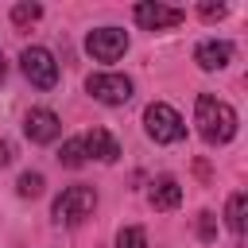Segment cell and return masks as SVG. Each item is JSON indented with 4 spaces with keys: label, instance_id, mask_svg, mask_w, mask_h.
I'll return each mask as SVG.
<instances>
[{
    "label": "cell",
    "instance_id": "obj_1",
    "mask_svg": "<svg viewBox=\"0 0 248 248\" xmlns=\"http://www.w3.org/2000/svg\"><path fill=\"white\" fill-rule=\"evenodd\" d=\"M194 120H198V132H202L209 143H229V140L236 136V112H232L225 101L209 97V93L198 97V105H194Z\"/></svg>",
    "mask_w": 248,
    "mask_h": 248
},
{
    "label": "cell",
    "instance_id": "obj_2",
    "mask_svg": "<svg viewBox=\"0 0 248 248\" xmlns=\"http://www.w3.org/2000/svg\"><path fill=\"white\" fill-rule=\"evenodd\" d=\"M143 124H147V136H151L155 143H174V140H182V136H186L182 116H178L170 105H163V101H151V105H147Z\"/></svg>",
    "mask_w": 248,
    "mask_h": 248
},
{
    "label": "cell",
    "instance_id": "obj_3",
    "mask_svg": "<svg viewBox=\"0 0 248 248\" xmlns=\"http://www.w3.org/2000/svg\"><path fill=\"white\" fill-rule=\"evenodd\" d=\"M93 205H97V194H93L89 186H66V190L58 194V202H54V221H62V225H81V221L93 213Z\"/></svg>",
    "mask_w": 248,
    "mask_h": 248
},
{
    "label": "cell",
    "instance_id": "obj_4",
    "mask_svg": "<svg viewBox=\"0 0 248 248\" xmlns=\"http://www.w3.org/2000/svg\"><path fill=\"white\" fill-rule=\"evenodd\" d=\"M19 62H23V74H27L31 85L50 89V85L58 81V62H54L50 50H43V46H27V50L19 54Z\"/></svg>",
    "mask_w": 248,
    "mask_h": 248
},
{
    "label": "cell",
    "instance_id": "obj_5",
    "mask_svg": "<svg viewBox=\"0 0 248 248\" xmlns=\"http://www.w3.org/2000/svg\"><path fill=\"white\" fill-rule=\"evenodd\" d=\"M85 50L97 58V62H116L124 50H128V35L120 27H97L85 35Z\"/></svg>",
    "mask_w": 248,
    "mask_h": 248
},
{
    "label": "cell",
    "instance_id": "obj_6",
    "mask_svg": "<svg viewBox=\"0 0 248 248\" xmlns=\"http://www.w3.org/2000/svg\"><path fill=\"white\" fill-rule=\"evenodd\" d=\"M85 89H89V97L101 101V105H124V101L132 97V81H128L124 74H93V78L85 81Z\"/></svg>",
    "mask_w": 248,
    "mask_h": 248
},
{
    "label": "cell",
    "instance_id": "obj_7",
    "mask_svg": "<svg viewBox=\"0 0 248 248\" xmlns=\"http://www.w3.org/2000/svg\"><path fill=\"white\" fill-rule=\"evenodd\" d=\"M186 19L182 8H167V4H136V23L147 31H163V27H178Z\"/></svg>",
    "mask_w": 248,
    "mask_h": 248
},
{
    "label": "cell",
    "instance_id": "obj_8",
    "mask_svg": "<svg viewBox=\"0 0 248 248\" xmlns=\"http://www.w3.org/2000/svg\"><path fill=\"white\" fill-rule=\"evenodd\" d=\"M23 132H27L31 143H50V140H58L62 120H58L50 108H31V112L23 116Z\"/></svg>",
    "mask_w": 248,
    "mask_h": 248
},
{
    "label": "cell",
    "instance_id": "obj_9",
    "mask_svg": "<svg viewBox=\"0 0 248 248\" xmlns=\"http://www.w3.org/2000/svg\"><path fill=\"white\" fill-rule=\"evenodd\" d=\"M85 155H97L101 163H116L120 159V143L112 140V132L108 128H93V132H85Z\"/></svg>",
    "mask_w": 248,
    "mask_h": 248
},
{
    "label": "cell",
    "instance_id": "obj_10",
    "mask_svg": "<svg viewBox=\"0 0 248 248\" xmlns=\"http://www.w3.org/2000/svg\"><path fill=\"white\" fill-rule=\"evenodd\" d=\"M194 62H198L202 70H221V66L232 62V43H217V39H209V43H202V46L194 50Z\"/></svg>",
    "mask_w": 248,
    "mask_h": 248
},
{
    "label": "cell",
    "instance_id": "obj_11",
    "mask_svg": "<svg viewBox=\"0 0 248 248\" xmlns=\"http://www.w3.org/2000/svg\"><path fill=\"white\" fill-rule=\"evenodd\" d=\"M178 202H182V186L170 174H163V178L151 182V205L155 209H178Z\"/></svg>",
    "mask_w": 248,
    "mask_h": 248
},
{
    "label": "cell",
    "instance_id": "obj_12",
    "mask_svg": "<svg viewBox=\"0 0 248 248\" xmlns=\"http://www.w3.org/2000/svg\"><path fill=\"white\" fill-rule=\"evenodd\" d=\"M225 221H229V229H232L236 236L244 232V225H248V194H244V190L229 198V205H225Z\"/></svg>",
    "mask_w": 248,
    "mask_h": 248
},
{
    "label": "cell",
    "instance_id": "obj_13",
    "mask_svg": "<svg viewBox=\"0 0 248 248\" xmlns=\"http://www.w3.org/2000/svg\"><path fill=\"white\" fill-rule=\"evenodd\" d=\"M85 159H89V155H85V143H81V140H66V143H62V151H58V163H62V167H70V170L85 167Z\"/></svg>",
    "mask_w": 248,
    "mask_h": 248
},
{
    "label": "cell",
    "instance_id": "obj_14",
    "mask_svg": "<svg viewBox=\"0 0 248 248\" xmlns=\"http://www.w3.org/2000/svg\"><path fill=\"white\" fill-rule=\"evenodd\" d=\"M116 248H147V232L140 225H128L116 232Z\"/></svg>",
    "mask_w": 248,
    "mask_h": 248
},
{
    "label": "cell",
    "instance_id": "obj_15",
    "mask_svg": "<svg viewBox=\"0 0 248 248\" xmlns=\"http://www.w3.org/2000/svg\"><path fill=\"white\" fill-rule=\"evenodd\" d=\"M16 190H19V198H39V194H43V174H39V170H27V174H19Z\"/></svg>",
    "mask_w": 248,
    "mask_h": 248
},
{
    "label": "cell",
    "instance_id": "obj_16",
    "mask_svg": "<svg viewBox=\"0 0 248 248\" xmlns=\"http://www.w3.org/2000/svg\"><path fill=\"white\" fill-rule=\"evenodd\" d=\"M39 16H43L39 4H16V8H12V23H16V27H27V23H35Z\"/></svg>",
    "mask_w": 248,
    "mask_h": 248
},
{
    "label": "cell",
    "instance_id": "obj_17",
    "mask_svg": "<svg viewBox=\"0 0 248 248\" xmlns=\"http://www.w3.org/2000/svg\"><path fill=\"white\" fill-rule=\"evenodd\" d=\"M198 236L202 240H213L217 236V217L213 213H198Z\"/></svg>",
    "mask_w": 248,
    "mask_h": 248
},
{
    "label": "cell",
    "instance_id": "obj_18",
    "mask_svg": "<svg viewBox=\"0 0 248 248\" xmlns=\"http://www.w3.org/2000/svg\"><path fill=\"white\" fill-rule=\"evenodd\" d=\"M198 12H202L205 19H221V16H225V4H209V0H205V4L198 8Z\"/></svg>",
    "mask_w": 248,
    "mask_h": 248
},
{
    "label": "cell",
    "instance_id": "obj_19",
    "mask_svg": "<svg viewBox=\"0 0 248 248\" xmlns=\"http://www.w3.org/2000/svg\"><path fill=\"white\" fill-rule=\"evenodd\" d=\"M12 159H16V147H12L8 140H0V167H8Z\"/></svg>",
    "mask_w": 248,
    "mask_h": 248
},
{
    "label": "cell",
    "instance_id": "obj_20",
    "mask_svg": "<svg viewBox=\"0 0 248 248\" xmlns=\"http://www.w3.org/2000/svg\"><path fill=\"white\" fill-rule=\"evenodd\" d=\"M4 74H8V66H4V54H0V81H4Z\"/></svg>",
    "mask_w": 248,
    "mask_h": 248
}]
</instances>
